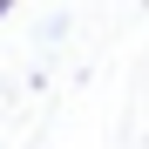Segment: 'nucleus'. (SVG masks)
I'll list each match as a JSON object with an SVG mask.
<instances>
[{
	"mask_svg": "<svg viewBox=\"0 0 149 149\" xmlns=\"http://www.w3.org/2000/svg\"><path fill=\"white\" fill-rule=\"evenodd\" d=\"M0 14H7V0H0Z\"/></svg>",
	"mask_w": 149,
	"mask_h": 149,
	"instance_id": "1",
	"label": "nucleus"
}]
</instances>
